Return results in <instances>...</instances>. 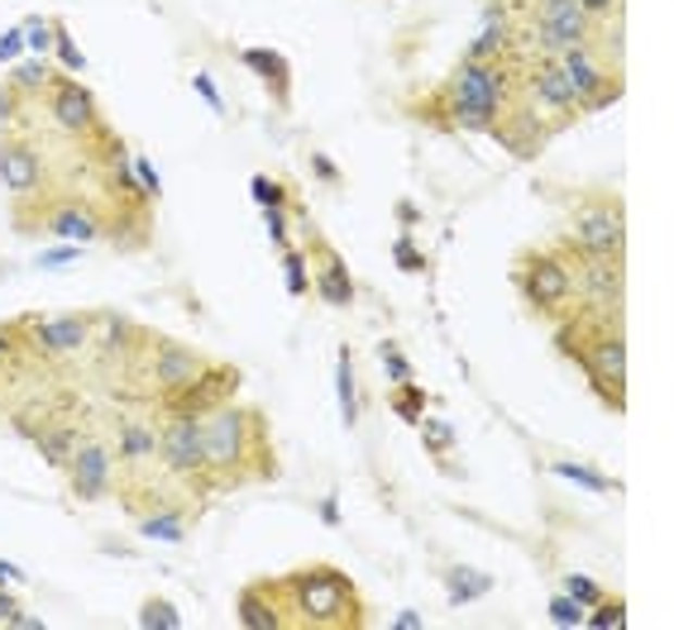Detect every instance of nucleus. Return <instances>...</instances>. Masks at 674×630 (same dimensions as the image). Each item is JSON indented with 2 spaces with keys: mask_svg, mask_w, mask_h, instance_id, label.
<instances>
[{
  "mask_svg": "<svg viewBox=\"0 0 674 630\" xmlns=\"http://www.w3.org/2000/svg\"><path fill=\"white\" fill-rule=\"evenodd\" d=\"M239 382H245V373H239L235 363H207V368H201L191 382H183L177 392L159 396V406H163V416H197V420H207L211 411H221L225 402H235Z\"/></svg>",
  "mask_w": 674,
  "mask_h": 630,
  "instance_id": "8",
  "label": "nucleus"
},
{
  "mask_svg": "<svg viewBox=\"0 0 674 630\" xmlns=\"http://www.w3.org/2000/svg\"><path fill=\"white\" fill-rule=\"evenodd\" d=\"M20 34H24V48H34V53H48L53 48V20H39V15H29L20 24Z\"/></svg>",
  "mask_w": 674,
  "mask_h": 630,
  "instance_id": "35",
  "label": "nucleus"
},
{
  "mask_svg": "<svg viewBox=\"0 0 674 630\" xmlns=\"http://www.w3.org/2000/svg\"><path fill=\"white\" fill-rule=\"evenodd\" d=\"M53 53H58V63H63L67 72H82V67H87V58H82V48L72 43V34H67L63 20H53Z\"/></svg>",
  "mask_w": 674,
  "mask_h": 630,
  "instance_id": "34",
  "label": "nucleus"
},
{
  "mask_svg": "<svg viewBox=\"0 0 674 630\" xmlns=\"http://www.w3.org/2000/svg\"><path fill=\"white\" fill-rule=\"evenodd\" d=\"M560 259L574 273V306L588 311H627V253H579L556 235Z\"/></svg>",
  "mask_w": 674,
  "mask_h": 630,
  "instance_id": "5",
  "label": "nucleus"
},
{
  "mask_svg": "<svg viewBox=\"0 0 674 630\" xmlns=\"http://www.w3.org/2000/svg\"><path fill=\"white\" fill-rule=\"evenodd\" d=\"M512 287H516V297H522L536 315H546V320H560V315L574 306V273H570V263L560 259L556 244L516 253Z\"/></svg>",
  "mask_w": 674,
  "mask_h": 630,
  "instance_id": "4",
  "label": "nucleus"
},
{
  "mask_svg": "<svg viewBox=\"0 0 674 630\" xmlns=\"http://www.w3.org/2000/svg\"><path fill=\"white\" fill-rule=\"evenodd\" d=\"M48 81H53V72H48L43 58H34V63H20L15 72H10V87H15L20 96H43Z\"/></svg>",
  "mask_w": 674,
  "mask_h": 630,
  "instance_id": "29",
  "label": "nucleus"
},
{
  "mask_svg": "<svg viewBox=\"0 0 674 630\" xmlns=\"http://www.w3.org/2000/svg\"><path fill=\"white\" fill-rule=\"evenodd\" d=\"M392 259H397V268H402V273H421V268H426V253L416 249V239H412V235H397Z\"/></svg>",
  "mask_w": 674,
  "mask_h": 630,
  "instance_id": "39",
  "label": "nucleus"
},
{
  "mask_svg": "<svg viewBox=\"0 0 674 630\" xmlns=\"http://www.w3.org/2000/svg\"><path fill=\"white\" fill-rule=\"evenodd\" d=\"M91 344L101 349L105 358H139V354H149V335H143L135 320L111 315V311H91Z\"/></svg>",
  "mask_w": 674,
  "mask_h": 630,
  "instance_id": "18",
  "label": "nucleus"
},
{
  "mask_svg": "<svg viewBox=\"0 0 674 630\" xmlns=\"http://www.w3.org/2000/svg\"><path fill=\"white\" fill-rule=\"evenodd\" d=\"M63 472H67V492L77 502H105L115 488V450L105 440H82Z\"/></svg>",
  "mask_w": 674,
  "mask_h": 630,
  "instance_id": "13",
  "label": "nucleus"
},
{
  "mask_svg": "<svg viewBox=\"0 0 674 630\" xmlns=\"http://www.w3.org/2000/svg\"><path fill=\"white\" fill-rule=\"evenodd\" d=\"M550 468H556L560 478H570V482H579V488H588V492H608L612 488L603 472H594V468H584V464H570V458H556Z\"/></svg>",
  "mask_w": 674,
  "mask_h": 630,
  "instance_id": "33",
  "label": "nucleus"
},
{
  "mask_svg": "<svg viewBox=\"0 0 674 630\" xmlns=\"http://www.w3.org/2000/svg\"><path fill=\"white\" fill-rule=\"evenodd\" d=\"M311 173H316L321 181H330V187H335V181H340V167H335L326 153H311Z\"/></svg>",
  "mask_w": 674,
  "mask_h": 630,
  "instance_id": "47",
  "label": "nucleus"
},
{
  "mask_svg": "<svg viewBox=\"0 0 674 630\" xmlns=\"http://www.w3.org/2000/svg\"><path fill=\"white\" fill-rule=\"evenodd\" d=\"M48 115H53V125L72 135L77 143H91L105 135V119H101V105H96V96L82 87L77 77H53L48 81Z\"/></svg>",
  "mask_w": 674,
  "mask_h": 630,
  "instance_id": "10",
  "label": "nucleus"
},
{
  "mask_svg": "<svg viewBox=\"0 0 674 630\" xmlns=\"http://www.w3.org/2000/svg\"><path fill=\"white\" fill-rule=\"evenodd\" d=\"M135 177H139V187H143V197H149V201L163 197V181H159V173H153L149 158H135Z\"/></svg>",
  "mask_w": 674,
  "mask_h": 630,
  "instance_id": "43",
  "label": "nucleus"
},
{
  "mask_svg": "<svg viewBox=\"0 0 674 630\" xmlns=\"http://www.w3.org/2000/svg\"><path fill=\"white\" fill-rule=\"evenodd\" d=\"M115 464H125V472H143L159 464V430L143 416L115 420Z\"/></svg>",
  "mask_w": 674,
  "mask_h": 630,
  "instance_id": "19",
  "label": "nucleus"
},
{
  "mask_svg": "<svg viewBox=\"0 0 674 630\" xmlns=\"http://www.w3.org/2000/svg\"><path fill=\"white\" fill-rule=\"evenodd\" d=\"M249 197H254L263 211H269V205H292V191H287V181H278V177H249Z\"/></svg>",
  "mask_w": 674,
  "mask_h": 630,
  "instance_id": "32",
  "label": "nucleus"
},
{
  "mask_svg": "<svg viewBox=\"0 0 674 630\" xmlns=\"http://www.w3.org/2000/svg\"><path fill=\"white\" fill-rule=\"evenodd\" d=\"M20 578H24V574H20L15 564H5V559H0V583H20Z\"/></svg>",
  "mask_w": 674,
  "mask_h": 630,
  "instance_id": "53",
  "label": "nucleus"
},
{
  "mask_svg": "<svg viewBox=\"0 0 674 630\" xmlns=\"http://www.w3.org/2000/svg\"><path fill=\"white\" fill-rule=\"evenodd\" d=\"M20 354H29V344H24V325L20 320L0 325V368H5V363H15Z\"/></svg>",
  "mask_w": 674,
  "mask_h": 630,
  "instance_id": "37",
  "label": "nucleus"
},
{
  "mask_svg": "<svg viewBox=\"0 0 674 630\" xmlns=\"http://www.w3.org/2000/svg\"><path fill=\"white\" fill-rule=\"evenodd\" d=\"M24 344L43 358H72L91 349V311L87 315H20Z\"/></svg>",
  "mask_w": 674,
  "mask_h": 630,
  "instance_id": "11",
  "label": "nucleus"
},
{
  "mask_svg": "<svg viewBox=\"0 0 674 630\" xmlns=\"http://www.w3.org/2000/svg\"><path fill=\"white\" fill-rule=\"evenodd\" d=\"M139 626H143V630H183V612H177L167 597H143Z\"/></svg>",
  "mask_w": 674,
  "mask_h": 630,
  "instance_id": "28",
  "label": "nucleus"
},
{
  "mask_svg": "<svg viewBox=\"0 0 674 630\" xmlns=\"http://www.w3.org/2000/svg\"><path fill=\"white\" fill-rule=\"evenodd\" d=\"M321 520H326V526H340V506H335V496L321 502Z\"/></svg>",
  "mask_w": 674,
  "mask_h": 630,
  "instance_id": "51",
  "label": "nucleus"
},
{
  "mask_svg": "<svg viewBox=\"0 0 674 630\" xmlns=\"http://www.w3.org/2000/svg\"><path fill=\"white\" fill-rule=\"evenodd\" d=\"M564 592H570V597L579 602V607H598V602L608 597V592L598 588L594 578H584V574H570V578H564Z\"/></svg>",
  "mask_w": 674,
  "mask_h": 630,
  "instance_id": "38",
  "label": "nucleus"
},
{
  "mask_svg": "<svg viewBox=\"0 0 674 630\" xmlns=\"http://www.w3.org/2000/svg\"><path fill=\"white\" fill-rule=\"evenodd\" d=\"M388 406H392V416H397V420H407V426H416V420L426 416L430 396L421 392V382H392V396H388Z\"/></svg>",
  "mask_w": 674,
  "mask_h": 630,
  "instance_id": "26",
  "label": "nucleus"
},
{
  "mask_svg": "<svg viewBox=\"0 0 674 630\" xmlns=\"http://www.w3.org/2000/svg\"><path fill=\"white\" fill-rule=\"evenodd\" d=\"M20 612V602L10 597V592H0V626H10V616Z\"/></svg>",
  "mask_w": 674,
  "mask_h": 630,
  "instance_id": "50",
  "label": "nucleus"
},
{
  "mask_svg": "<svg viewBox=\"0 0 674 630\" xmlns=\"http://www.w3.org/2000/svg\"><path fill=\"white\" fill-rule=\"evenodd\" d=\"M556 349L584 368L594 396L612 416L627 411V330L617 311L570 306L556 320Z\"/></svg>",
  "mask_w": 674,
  "mask_h": 630,
  "instance_id": "1",
  "label": "nucleus"
},
{
  "mask_svg": "<svg viewBox=\"0 0 674 630\" xmlns=\"http://www.w3.org/2000/svg\"><path fill=\"white\" fill-rule=\"evenodd\" d=\"M584 626H598V630H622V626H627V602H622V597H603L594 612H584Z\"/></svg>",
  "mask_w": 674,
  "mask_h": 630,
  "instance_id": "31",
  "label": "nucleus"
},
{
  "mask_svg": "<svg viewBox=\"0 0 674 630\" xmlns=\"http://www.w3.org/2000/svg\"><path fill=\"white\" fill-rule=\"evenodd\" d=\"M397 630H421L426 621H421V612H397V621H392Z\"/></svg>",
  "mask_w": 674,
  "mask_h": 630,
  "instance_id": "49",
  "label": "nucleus"
},
{
  "mask_svg": "<svg viewBox=\"0 0 674 630\" xmlns=\"http://www.w3.org/2000/svg\"><path fill=\"white\" fill-rule=\"evenodd\" d=\"M239 63L269 87V101L278 105V111H292V63H287L278 48H245Z\"/></svg>",
  "mask_w": 674,
  "mask_h": 630,
  "instance_id": "20",
  "label": "nucleus"
},
{
  "mask_svg": "<svg viewBox=\"0 0 674 630\" xmlns=\"http://www.w3.org/2000/svg\"><path fill=\"white\" fill-rule=\"evenodd\" d=\"M335 392H340V420H345V430H354L359 426V382H354V354H349V349L335 354Z\"/></svg>",
  "mask_w": 674,
  "mask_h": 630,
  "instance_id": "24",
  "label": "nucleus"
},
{
  "mask_svg": "<svg viewBox=\"0 0 674 630\" xmlns=\"http://www.w3.org/2000/svg\"><path fill=\"white\" fill-rule=\"evenodd\" d=\"M0 181L15 201H29L43 191V153L24 129H0Z\"/></svg>",
  "mask_w": 674,
  "mask_h": 630,
  "instance_id": "12",
  "label": "nucleus"
},
{
  "mask_svg": "<svg viewBox=\"0 0 674 630\" xmlns=\"http://www.w3.org/2000/svg\"><path fill=\"white\" fill-rule=\"evenodd\" d=\"M445 592H450V602L454 607H469V602H478V597H488L492 592V578L488 574H478V568H450L445 574Z\"/></svg>",
  "mask_w": 674,
  "mask_h": 630,
  "instance_id": "25",
  "label": "nucleus"
},
{
  "mask_svg": "<svg viewBox=\"0 0 674 630\" xmlns=\"http://www.w3.org/2000/svg\"><path fill=\"white\" fill-rule=\"evenodd\" d=\"M416 430H421V444H426V450L436 454V458H445V454L454 450V444H460L454 426H450V420H440V416H421V420H416Z\"/></svg>",
  "mask_w": 674,
  "mask_h": 630,
  "instance_id": "27",
  "label": "nucleus"
},
{
  "mask_svg": "<svg viewBox=\"0 0 674 630\" xmlns=\"http://www.w3.org/2000/svg\"><path fill=\"white\" fill-rule=\"evenodd\" d=\"M207 354H197L191 344H177V339H153L149 344V382H153V392L167 396V392H177L183 382H191L201 368H207Z\"/></svg>",
  "mask_w": 674,
  "mask_h": 630,
  "instance_id": "16",
  "label": "nucleus"
},
{
  "mask_svg": "<svg viewBox=\"0 0 674 630\" xmlns=\"http://www.w3.org/2000/svg\"><path fill=\"white\" fill-rule=\"evenodd\" d=\"M560 239L579 253H627V211L617 197H584Z\"/></svg>",
  "mask_w": 674,
  "mask_h": 630,
  "instance_id": "6",
  "label": "nucleus"
},
{
  "mask_svg": "<svg viewBox=\"0 0 674 630\" xmlns=\"http://www.w3.org/2000/svg\"><path fill=\"white\" fill-rule=\"evenodd\" d=\"M263 225H269L273 244L287 249V205H269V211H263Z\"/></svg>",
  "mask_w": 674,
  "mask_h": 630,
  "instance_id": "42",
  "label": "nucleus"
},
{
  "mask_svg": "<svg viewBox=\"0 0 674 630\" xmlns=\"http://www.w3.org/2000/svg\"><path fill=\"white\" fill-rule=\"evenodd\" d=\"M378 363L388 368L392 382H412V363H407V354L392 344V339H383V344H378Z\"/></svg>",
  "mask_w": 674,
  "mask_h": 630,
  "instance_id": "36",
  "label": "nucleus"
},
{
  "mask_svg": "<svg viewBox=\"0 0 674 630\" xmlns=\"http://www.w3.org/2000/svg\"><path fill=\"white\" fill-rule=\"evenodd\" d=\"M135 530L143 540H159V544H183L191 536V520L183 506H153V512L135 516Z\"/></svg>",
  "mask_w": 674,
  "mask_h": 630,
  "instance_id": "22",
  "label": "nucleus"
},
{
  "mask_svg": "<svg viewBox=\"0 0 674 630\" xmlns=\"http://www.w3.org/2000/svg\"><path fill=\"white\" fill-rule=\"evenodd\" d=\"M584 612H588V607H579L570 592L550 602V621H556V626H584Z\"/></svg>",
  "mask_w": 674,
  "mask_h": 630,
  "instance_id": "40",
  "label": "nucleus"
},
{
  "mask_svg": "<svg viewBox=\"0 0 674 630\" xmlns=\"http://www.w3.org/2000/svg\"><path fill=\"white\" fill-rule=\"evenodd\" d=\"M207 434V482L211 492L245 488V482H269L278 478V454H273V434L259 406H235L225 402L201 420Z\"/></svg>",
  "mask_w": 674,
  "mask_h": 630,
  "instance_id": "3",
  "label": "nucleus"
},
{
  "mask_svg": "<svg viewBox=\"0 0 674 630\" xmlns=\"http://www.w3.org/2000/svg\"><path fill=\"white\" fill-rule=\"evenodd\" d=\"M191 87H197V96L211 105L215 115H225V101H221V91H215V81L207 77V72H197V77H191Z\"/></svg>",
  "mask_w": 674,
  "mask_h": 630,
  "instance_id": "44",
  "label": "nucleus"
},
{
  "mask_svg": "<svg viewBox=\"0 0 674 630\" xmlns=\"http://www.w3.org/2000/svg\"><path fill=\"white\" fill-rule=\"evenodd\" d=\"M488 135L502 143V149H508L512 158H522V163H532V158H540L546 153V143L556 139V129L546 125V119H540L532 105L526 101H512L508 111H502L498 119H492L488 125Z\"/></svg>",
  "mask_w": 674,
  "mask_h": 630,
  "instance_id": "15",
  "label": "nucleus"
},
{
  "mask_svg": "<svg viewBox=\"0 0 674 630\" xmlns=\"http://www.w3.org/2000/svg\"><path fill=\"white\" fill-rule=\"evenodd\" d=\"M39 225L63 244H91V239L105 235V215L96 211L91 201H58L39 215Z\"/></svg>",
  "mask_w": 674,
  "mask_h": 630,
  "instance_id": "17",
  "label": "nucleus"
},
{
  "mask_svg": "<svg viewBox=\"0 0 674 630\" xmlns=\"http://www.w3.org/2000/svg\"><path fill=\"white\" fill-rule=\"evenodd\" d=\"M159 464L173 478L191 482L197 492H211L207 482V434H201L197 416H167V426L159 430Z\"/></svg>",
  "mask_w": 674,
  "mask_h": 630,
  "instance_id": "9",
  "label": "nucleus"
},
{
  "mask_svg": "<svg viewBox=\"0 0 674 630\" xmlns=\"http://www.w3.org/2000/svg\"><path fill=\"white\" fill-rule=\"evenodd\" d=\"M82 249H87V244H63V249H48V253H39V268H48V273L67 268V263H77V259H82Z\"/></svg>",
  "mask_w": 674,
  "mask_h": 630,
  "instance_id": "41",
  "label": "nucleus"
},
{
  "mask_svg": "<svg viewBox=\"0 0 674 630\" xmlns=\"http://www.w3.org/2000/svg\"><path fill=\"white\" fill-rule=\"evenodd\" d=\"M235 612H239V626H245V630H287L283 626V612H278V597H273V588H269V578L239 588Z\"/></svg>",
  "mask_w": 674,
  "mask_h": 630,
  "instance_id": "21",
  "label": "nucleus"
},
{
  "mask_svg": "<svg viewBox=\"0 0 674 630\" xmlns=\"http://www.w3.org/2000/svg\"><path fill=\"white\" fill-rule=\"evenodd\" d=\"M397 220H402V225H416V205H412V201H397Z\"/></svg>",
  "mask_w": 674,
  "mask_h": 630,
  "instance_id": "52",
  "label": "nucleus"
},
{
  "mask_svg": "<svg viewBox=\"0 0 674 630\" xmlns=\"http://www.w3.org/2000/svg\"><path fill=\"white\" fill-rule=\"evenodd\" d=\"M307 268L311 273V292H316L326 306H354V277H349L340 249L330 244L326 235H316V225H307Z\"/></svg>",
  "mask_w": 674,
  "mask_h": 630,
  "instance_id": "14",
  "label": "nucleus"
},
{
  "mask_svg": "<svg viewBox=\"0 0 674 630\" xmlns=\"http://www.w3.org/2000/svg\"><path fill=\"white\" fill-rule=\"evenodd\" d=\"M283 282H287V297H307V292H311L307 253H297V249H283Z\"/></svg>",
  "mask_w": 674,
  "mask_h": 630,
  "instance_id": "30",
  "label": "nucleus"
},
{
  "mask_svg": "<svg viewBox=\"0 0 674 630\" xmlns=\"http://www.w3.org/2000/svg\"><path fill=\"white\" fill-rule=\"evenodd\" d=\"M10 626H15V630H43V621H39V616H29V612H15V616H10Z\"/></svg>",
  "mask_w": 674,
  "mask_h": 630,
  "instance_id": "48",
  "label": "nucleus"
},
{
  "mask_svg": "<svg viewBox=\"0 0 674 630\" xmlns=\"http://www.w3.org/2000/svg\"><path fill=\"white\" fill-rule=\"evenodd\" d=\"M556 63L564 72V81H570V91L579 96V111L584 115L603 111V105H612L622 96V67H612L598 43L564 48V53H556Z\"/></svg>",
  "mask_w": 674,
  "mask_h": 630,
  "instance_id": "7",
  "label": "nucleus"
},
{
  "mask_svg": "<svg viewBox=\"0 0 674 630\" xmlns=\"http://www.w3.org/2000/svg\"><path fill=\"white\" fill-rule=\"evenodd\" d=\"M579 5L588 10V15H598V20H617L622 15V0H579Z\"/></svg>",
  "mask_w": 674,
  "mask_h": 630,
  "instance_id": "46",
  "label": "nucleus"
},
{
  "mask_svg": "<svg viewBox=\"0 0 674 630\" xmlns=\"http://www.w3.org/2000/svg\"><path fill=\"white\" fill-rule=\"evenodd\" d=\"M77 444H82L77 420H53V426H43L39 434H34V450H39V458L48 468H58V472L67 468V458H72Z\"/></svg>",
  "mask_w": 674,
  "mask_h": 630,
  "instance_id": "23",
  "label": "nucleus"
},
{
  "mask_svg": "<svg viewBox=\"0 0 674 630\" xmlns=\"http://www.w3.org/2000/svg\"><path fill=\"white\" fill-rule=\"evenodd\" d=\"M20 53H24V34H20V29L0 34V63H15Z\"/></svg>",
  "mask_w": 674,
  "mask_h": 630,
  "instance_id": "45",
  "label": "nucleus"
},
{
  "mask_svg": "<svg viewBox=\"0 0 674 630\" xmlns=\"http://www.w3.org/2000/svg\"><path fill=\"white\" fill-rule=\"evenodd\" d=\"M278 597L287 630H364L369 602L354 588V578L335 564H302L283 578H269Z\"/></svg>",
  "mask_w": 674,
  "mask_h": 630,
  "instance_id": "2",
  "label": "nucleus"
}]
</instances>
